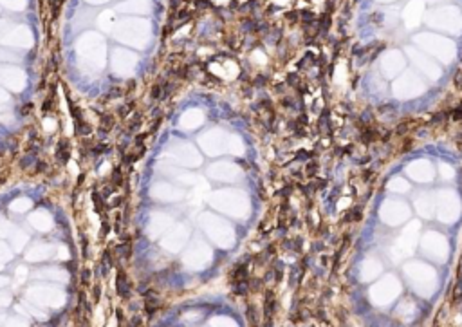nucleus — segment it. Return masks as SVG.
<instances>
[{
  "mask_svg": "<svg viewBox=\"0 0 462 327\" xmlns=\"http://www.w3.org/2000/svg\"><path fill=\"white\" fill-rule=\"evenodd\" d=\"M199 145L210 155H220L224 152H231V154L239 155L244 150V145L239 139V136L226 134L220 128H212V130L204 132L199 138Z\"/></svg>",
  "mask_w": 462,
  "mask_h": 327,
  "instance_id": "1",
  "label": "nucleus"
},
{
  "mask_svg": "<svg viewBox=\"0 0 462 327\" xmlns=\"http://www.w3.org/2000/svg\"><path fill=\"white\" fill-rule=\"evenodd\" d=\"M210 203L215 210L224 211L226 215L237 217V219H244L249 215V199L244 192H237V190H220L210 197Z\"/></svg>",
  "mask_w": 462,
  "mask_h": 327,
  "instance_id": "2",
  "label": "nucleus"
},
{
  "mask_svg": "<svg viewBox=\"0 0 462 327\" xmlns=\"http://www.w3.org/2000/svg\"><path fill=\"white\" fill-rule=\"evenodd\" d=\"M27 298L38 307H49V309H60L67 302L65 293L58 286H53V284H33V286H29Z\"/></svg>",
  "mask_w": 462,
  "mask_h": 327,
  "instance_id": "3",
  "label": "nucleus"
},
{
  "mask_svg": "<svg viewBox=\"0 0 462 327\" xmlns=\"http://www.w3.org/2000/svg\"><path fill=\"white\" fill-rule=\"evenodd\" d=\"M78 56L89 69L100 71L105 65V45L98 34H85L78 42Z\"/></svg>",
  "mask_w": 462,
  "mask_h": 327,
  "instance_id": "4",
  "label": "nucleus"
},
{
  "mask_svg": "<svg viewBox=\"0 0 462 327\" xmlns=\"http://www.w3.org/2000/svg\"><path fill=\"white\" fill-rule=\"evenodd\" d=\"M114 33L119 42H125L132 47H143L148 42L150 28L145 20H125V22L117 24Z\"/></svg>",
  "mask_w": 462,
  "mask_h": 327,
  "instance_id": "5",
  "label": "nucleus"
},
{
  "mask_svg": "<svg viewBox=\"0 0 462 327\" xmlns=\"http://www.w3.org/2000/svg\"><path fill=\"white\" fill-rule=\"evenodd\" d=\"M201 226L208 237L212 238L213 242H217L218 246H229L233 242V230L222 219H218L212 213H204L201 217Z\"/></svg>",
  "mask_w": 462,
  "mask_h": 327,
  "instance_id": "6",
  "label": "nucleus"
},
{
  "mask_svg": "<svg viewBox=\"0 0 462 327\" xmlns=\"http://www.w3.org/2000/svg\"><path fill=\"white\" fill-rule=\"evenodd\" d=\"M166 154H168V157L173 161V163H177V165H181V167H186V168H195V167H199V165L202 163L201 154L197 152V149H195L193 145H190V143H175V145H172Z\"/></svg>",
  "mask_w": 462,
  "mask_h": 327,
  "instance_id": "7",
  "label": "nucleus"
},
{
  "mask_svg": "<svg viewBox=\"0 0 462 327\" xmlns=\"http://www.w3.org/2000/svg\"><path fill=\"white\" fill-rule=\"evenodd\" d=\"M435 208L439 210V219L444 221V224H451L461 213V201L451 190H442L439 192V199L435 203Z\"/></svg>",
  "mask_w": 462,
  "mask_h": 327,
  "instance_id": "8",
  "label": "nucleus"
},
{
  "mask_svg": "<svg viewBox=\"0 0 462 327\" xmlns=\"http://www.w3.org/2000/svg\"><path fill=\"white\" fill-rule=\"evenodd\" d=\"M379 215L384 221V224L397 226V224H401L403 221H407L410 217V208H408L407 203H403L399 199H386L381 206Z\"/></svg>",
  "mask_w": 462,
  "mask_h": 327,
  "instance_id": "9",
  "label": "nucleus"
},
{
  "mask_svg": "<svg viewBox=\"0 0 462 327\" xmlns=\"http://www.w3.org/2000/svg\"><path fill=\"white\" fill-rule=\"evenodd\" d=\"M0 84L13 92H20V90H24L27 80H26L24 71H20L18 67L2 65L0 67Z\"/></svg>",
  "mask_w": 462,
  "mask_h": 327,
  "instance_id": "10",
  "label": "nucleus"
},
{
  "mask_svg": "<svg viewBox=\"0 0 462 327\" xmlns=\"http://www.w3.org/2000/svg\"><path fill=\"white\" fill-rule=\"evenodd\" d=\"M136 63H137V58H136L134 53H130L127 49H117L112 56V67H114V72L119 74V76L127 78L130 76L136 69Z\"/></svg>",
  "mask_w": 462,
  "mask_h": 327,
  "instance_id": "11",
  "label": "nucleus"
},
{
  "mask_svg": "<svg viewBox=\"0 0 462 327\" xmlns=\"http://www.w3.org/2000/svg\"><path fill=\"white\" fill-rule=\"evenodd\" d=\"M407 174L415 183H432L435 178V168L428 159H415L407 167Z\"/></svg>",
  "mask_w": 462,
  "mask_h": 327,
  "instance_id": "12",
  "label": "nucleus"
},
{
  "mask_svg": "<svg viewBox=\"0 0 462 327\" xmlns=\"http://www.w3.org/2000/svg\"><path fill=\"white\" fill-rule=\"evenodd\" d=\"M423 250L424 253H428L432 259L439 261L440 255L442 259L446 257V250H448V242H446L444 235H440L437 232H428L423 237Z\"/></svg>",
  "mask_w": 462,
  "mask_h": 327,
  "instance_id": "13",
  "label": "nucleus"
},
{
  "mask_svg": "<svg viewBox=\"0 0 462 327\" xmlns=\"http://www.w3.org/2000/svg\"><path fill=\"white\" fill-rule=\"evenodd\" d=\"M152 197L156 201H161V203H177L184 197V192L177 186H173L172 183H166V181H159L150 188Z\"/></svg>",
  "mask_w": 462,
  "mask_h": 327,
  "instance_id": "14",
  "label": "nucleus"
},
{
  "mask_svg": "<svg viewBox=\"0 0 462 327\" xmlns=\"http://www.w3.org/2000/svg\"><path fill=\"white\" fill-rule=\"evenodd\" d=\"M186 240H188V228L184 226V224H177V226L170 228V232L163 237L161 246L164 250L175 253V251H179L186 244Z\"/></svg>",
  "mask_w": 462,
  "mask_h": 327,
  "instance_id": "15",
  "label": "nucleus"
},
{
  "mask_svg": "<svg viewBox=\"0 0 462 327\" xmlns=\"http://www.w3.org/2000/svg\"><path fill=\"white\" fill-rule=\"evenodd\" d=\"M212 257V251H210V248H208L206 244L201 242V240H197V242H193V246L190 248L188 251H186V255H184V264L190 268H204V264H206V261Z\"/></svg>",
  "mask_w": 462,
  "mask_h": 327,
  "instance_id": "16",
  "label": "nucleus"
},
{
  "mask_svg": "<svg viewBox=\"0 0 462 327\" xmlns=\"http://www.w3.org/2000/svg\"><path fill=\"white\" fill-rule=\"evenodd\" d=\"M208 176L217 181H226V183H233L242 176L240 168L233 163H215L208 168Z\"/></svg>",
  "mask_w": 462,
  "mask_h": 327,
  "instance_id": "17",
  "label": "nucleus"
},
{
  "mask_svg": "<svg viewBox=\"0 0 462 327\" xmlns=\"http://www.w3.org/2000/svg\"><path fill=\"white\" fill-rule=\"evenodd\" d=\"M33 33L29 31L26 26H18V28L11 29L9 33L2 38V44L11 45V47H20V49H27L33 45Z\"/></svg>",
  "mask_w": 462,
  "mask_h": 327,
  "instance_id": "18",
  "label": "nucleus"
},
{
  "mask_svg": "<svg viewBox=\"0 0 462 327\" xmlns=\"http://www.w3.org/2000/svg\"><path fill=\"white\" fill-rule=\"evenodd\" d=\"M170 226H172V217L166 215V213H163V211H156V213H152L150 219H148L146 233H148L150 238H157V237H161Z\"/></svg>",
  "mask_w": 462,
  "mask_h": 327,
  "instance_id": "19",
  "label": "nucleus"
},
{
  "mask_svg": "<svg viewBox=\"0 0 462 327\" xmlns=\"http://www.w3.org/2000/svg\"><path fill=\"white\" fill-rule=\"evenodd\" d=\"M27 222L31 224V226L36 230V232H51L53 230V226H54V221H53V215H51L47 210H34L31 211V215H29Z\"/></svg>",
  "mask_w": 462,
  "mask_h": 327,
  "instance_id": "20",
  "label": "nucleus"
},
{
  "mask_svg": "<svg viewBox=\"0 0 462 327\" xmlns=\"http://www.w3.org/2000/svg\"><path fill=\"white\" fill-rule=\"evenodd\" d=\"M53 251H56V246H51V244H45V242H36L27 250L26 259H27L29 262H44V261H47L49 257H53Z\"/></svg>",
  "mask_w": 462,
  "mask_h": 327,
  "instance_id": "21",
  "label": "nucleus"
},
{
  "mask_svg": "<svg viewBox=\"0 0 462 327\" xmlns=\"http://www.w3.org/2000/svg\"><path fill=\"white\" fill-rule=\"evenodd\" d=\"M413 206H415V211H417L421 217H426V219H432L435 213V199L434 195L430 194H421L413 199Z\"/></svg>",
  "mask_w": 462,
  "mask_h": 327,
  "instance_id": "22",
  "label": "nucleus"
},
{
  "mask_svg": "<svg viewBox=\"0 0 462 327\" xmlns=\"http://www.w3.org/2000/svg\"><path fill=\"white\" fill-rule=\"evenodd\" d=\"M204 123V114H202L199 109H190L181 116V121H179V127L183 130H195L199 128Z\"/></svg>",
  "mask_w": 462,
  "mask_h": 327,
  "instance_id": "23",
  "label": "nucleus"
},
{
  "mask_svg": "<svg viewBox=\"0 0 462 327\" xmlns=\"http://www.w3.org/2000/svg\"><path fill=\"white\" fill-rule=\"evenodd\" d=\"M164 174H166L168 178H172L173 181H177V183H183V184H195L197 183V179L191 176V174L184 172V170H179V168L175 167H166L164 168Z\"/></svg>",
  "mask_w": 462,
  "mask_h": 327,
  "instance_id": "24",
  "label": "nucleus"
},
{
  "mask_svg": "<svg viewBox=\"0 0 462 327\" xmlns=\"http://www.w3.org/2000/svg\"><path fill=\"white\" fill-rule=\"evenodd\" d=\"M410 188H412L410 183H408L405 178H399V176H397V178H392L388 183V190L392 194H408Z\"/></svg>",
  "mask_w": 462,
  "mask_h": 327,
  "instance_id": "25",
  "label": "nucleus"
},
{
  "mask_svg": "<svg viewBox=\"0 0 462 327\" xmlns=\"http://www.w3.org/2000/svg\"><path fill=\"white\" fill-rule=\"evenodd\" d=\"M33 208V201L29 199V197H17V199L11 201V205H9V210L13 211V213H26V211H29Z\"/></svg>",
  "mask_w": 462,
  "mask_h": 327,
  "instance_id": "26",
  "label": "nucleus"
},
{
  "mask_svg": "<svg viewBox=\"0 0 462 327\" xmlns=\"http://www.w3.org/2000/svg\"><path fill=\"white\" fill-rule=\"evenodd\" d=\"M29 242V235L22 230H15L11 235V244L15 251H22Z\"/></svg>",
  "mask_w": 462,
  "mask_h": 327,
  "instance_id": "27",
  "label": "nucleus"
},
{
  "mask_svg": "<svg viewBox=\"0 0 462 327\" xmlns=\"http://www.w3.org/2000/svg\"><path fill=\"white\" fill-rule=\"evenodd\" d=\"M13 232H15V226L7 219L0 217V237H11Z\"/></svg>",
  "mask_w": 462,
  "mask_h": 327,
  "instance_id": "28",
  "label": "nucleus"
},
{
  "mask_svg": "<svg viewBox=\"0 0 462 327\" xmlns=\"http://www.w3.org/2000/svg\"><path fill=\"white\" fill-rule=\"evenodd\" d=\"M439 172H440V178L444 179V181H451V179L455 178V168L450 167L448 163H440Z\"/></svg>",
  "mask_w": 462,
  "mask_h": 327,
  "instance_id": "29",
  "label": "nucleus"
},
{
  "mask_svg": "<svg viewBox=\"0 0 462 327\" xmlns=\"http://www.w3.org/2000/svg\"><path fill=\"white\" fill-rule=\"evenodd\" d=\"M2 6H6L7 9H13V11H22L26 7V0H0Z\"/></svg>",
  "mask_w": 462,
  "mask_h": 327,
  "instance_id": "30",
  "label": "nucleus"
},
{
  "mask_svg": "<svg viewBox=\"0 0 462 327\" xmlns=\"http://www.w3.org/2000/svg\"><path fill=\"white\" fill-rule=\"evenodd\" d=\"M11 257H13V251L9 250V246H7L6 242H2V240H0V264H2V262L11 261Z\"/></svg>",
  "mask_w": 462,
  "mask_h": 327,
  "instance_id": "31",
  "label": "nucleus"
},
{
  "mask_svg": "<svg viewBox=\"0 0 462 327\" xmlns=\"http://www.w3.org/2000/svg\"><path fill=\"white\" fill-rule=\"evenodd\" d=\"M15 278H17L18 284H24L29 278V269L26 266H18L15 269Z\"/></svg>",
  "mask_w": 462,
  "mask_h": 327,
  "instance_id": "32",
  "label": "nucleus"
},
{
  "mask_svg": "<svg viewBox=\"0 0 462 327\" xmlns=\"http://www.w3.org/2000/svg\"><path fill=\"white\" fill-rule=\"evenodd\" d=\"M0 121L9 125L13 121V112L7 109V107H0Z\"/></svg>",
  "mask_w": 462,
  "mask_h": 327,
  "instance_id": "33",
  "label": "nucleus"
},
{
  "mask_svg": "<svg viewBox=\"0 0 462 327\" xmlns=\"http://www.w3.org/2000/svg\"><path fill=\"white\" fill-rule=\"evenodd\" d=\"M4 327H29V324L22 318H9V320H6Z\"/></svg>",
  "mask_w": 462,
  "mask_h": 327,
  "instance_id": "34",
  "label": "nucleus"
},
{
  "mask_svg": "<svg viewBox=\"0 0 462 327\" xmlns=\"http://www.w3.org/2000/svg\"><path fill=\"white\" fill-rule=\"evenodd\" d=\"M213 327H237L231 320H228V318H215V320L212 322Z\"/></svg>",
  "mask_w": 462,
  "mask_h": 327,
  "instance_id": "35",
  "label": "nucleus"
},
{
  "mask_svg": "<svg viewBox=\"0 0 462 327\" xmlns=\"http://www.w3.org/2000/svg\"><path fill=\"white\" fill-rule=\"evenodd\" d=\"M11 304V295L7 293H0V309H4L7 305Z\"/></svg>",
  "mask_w": 462,
  "mask_h": 327,
  "instance_id": "36",
  "label": "nucleus"
},
{
  "mask_svg": "<svg viewBox=\"0 0 462 327\" xmlns=\"http://www.w3.org/2000/svg\"><path fill=\"white\" fill-rule=\"evenodd\" d=\"M54 128H56V121H54V119H51V118H49V119H45V121H44V130H47V132H53Z\"/></svg>",
  "mask_w": 462,
  "mask_h": 327,
  "instance_id": "37",
  "label": "nucleus"
},
{
  "mask_svg": "<svg viewBox=\"0 0 462 327\" xmlns=\"http://www.w3.org/2000/svg\"><path fill=\"white\" fill-rule=\"evenodd\" d=\"M9 100V96H7V92L2 87H0V103H6V101Z\"/></svg>",
  "mask_w": 462,
  "mask_h": 327,
  "instance_id": "38",
  "label": "nucleus"
},
{
  "mask_svg": "<svg viewBox=\"0 0 462 327\" xmlns=\"http://www.w3.org/2000/svg\"><path fill=\"white\" fill-rule=\"evenodd\" d=\"M6 286H7V278L0 277V288H6Z\"/></svg>",
  "mask_w": 462,
  "mask_h": 327,
  "instance_id": "39",
  "label": "nucleus"
},
{
  "mask_svg": "<svg viewBox=\"0 0 462 327\" xmlns=\"http://www.w3.org/2000/svg\"><path fill=\"white\" fill-rule=\"evenodd\" d=\"M90 4H101V2H107V0H87Z\"/></svg>",
  "mask_w": 462,
  "mask_h": 327,
  "instance_id": "40",
  "label": "nucleus"
},
{
  "mask_svg": "<svg viewBox=\"0 0 462 327\" xmlns=\"http://www.w3.org/2000/svg\"><path fill=\"white\" fill-rule=\"evenodd\" d=\"M0 269H2V264H0Z\"/></svg>",
  "mask_w": 462,
  "mask_h": 327,
  "instance_id": "41",
  "label": "nucleus"
}]
</instances>
